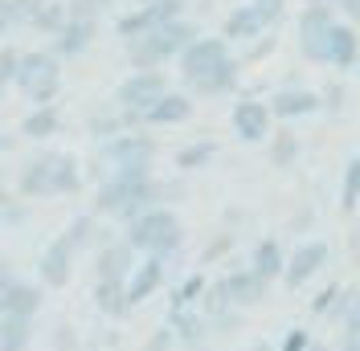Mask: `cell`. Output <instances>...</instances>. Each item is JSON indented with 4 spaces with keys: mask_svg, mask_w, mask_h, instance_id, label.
Returning <instances> with one entry per match:
<instances>
[{
    "mask_svg": "<svg viewBox=\"0 0 360 351\" xmlns=\"http://www.w3.org/2000/svg\"><path fill=\"white\" fill-rule=\"evenodd\" d=\"M197 37H201V33L184 21V17H180V21H164V25H152L143 37L127 41V58H131L135 69H160L168 58H180Z\"/></svg>",
    "mask_w": 360,
    "mask_h": 351,
    "instance_id": "6da1fadb",
    "label": "cell"
},
{
    "mask_svg": "<svg viewBox=\"0 0 360 351\" xmlns=\"http://www.w3.org/2000/svg\"><path fill=\"white\" fill-rule=\"evenodd\" d=\"M160 197V184L152 180V172H115L103 188H98V213L135 220L139 213L156 208L152 200Z\"/></svg>",
    "mask_w": 360,
    "mask_h": 351,
    "instance_id": "7a4b0ae2",
    "label": "cell"
},
{
    "mask_svg": "<svg viewBox=\"0 0 360 351\" xmlns=\"http://www.w3.org/2000/svg\"><path fill=\"white\" fill-rule=\"evenodd\" d=\"M13 86L21 90L29 102L37 107H53L58 90H62V58L53 49H29L17 62V82Z\"/></svg>",
    "mask_w": 360,
    "mask_h": 351,
    "instance_id": "3957f363",
    "label": "cell"
},
{
    "mask_svg": "<svg viewBox=\"0 0 360 351\" xmlns=\"http://www.w3.org/2000/svg\"><path fill=\"white\" fill-rule=\"evenodd\" d=\"M184 237V225L172 208H148V213H139L131 220V233H127V241L135 249H143V253H152V258H164V253H172Z\"/></svg>",
    "mask_w": 360,
    "mask_h": 351,
    "instance_id": "277c9868",
    "label": "cell"
},
{
    "mask_svg": "<svg viewBox=\"0 0 360 351\" xmlns=\"http://www.w3.org/2000/svg\"><path fill=\"white\" fill-rule=\"evenodd\" d=\"M103 155L115 164V172H152V155H156V143L148 135H115L107 139Z\"/></svg>",
    "mask_w": 360,
    "mask_h": 351,
    "instance_id": "5b68a950",
    "label": "cell"
},
{
    "mask_svg": "<svg viewBox=\"0 0 360 351\" xmlns=\"http://www.w3.org/2000/svg\"><path fill=\"white\" fill-rule=\"evenodd\" d=\"M160 94H168V78L160 69H135L131 78H123V86L115 90V102L123 110H148Z\"/></svg>",
    "mask_w": 360,
    "mask_h": 351,
    "instance_id": "8992f818",
    "label": "cell"
},
{
    "mask_svg": "<svg viewBox=\"0 0 360 351\" xmlns=\"http://www.w3.org/2000/svg\"><path fill=\"white\" fill-rule=\"evenodd\" d=\"M336 25V13L328 4H307L299 13V45H303V58H311L323 66V45H328V33Z\"/></svg>",
    "mask_w": 360,
    "mask_h": 351,
    "instance_id": "52a82bcc",
    "label": "cell"
},
{
    "mask_svg": "<svg viewBox=\"0 0 360 351\" xmlns=\"http://www.w3.org/2000/svg\"><path fill=\"white\" fill-rule=\"evenodd\" d=\"M221 62H229V41L225 37H197L180 53V74H184V82H197L209 69H217Z\"/></svg>",
    "mask_w": 360,
    "mask_h": 351,
    "instance_id": "ba28073f",
    "label": "cell"
},
{
    "mask_svg": "<svg viewBox=\"0 0 360 351\" xmlns=\"http://www.w3.org/2000/svg\"><path fill=\"white\" fill-rule=\"evenodd\" d=\"M360 62V33L356 25L336 21L332 33H328V45H323V66H336V69H356Z\"/></svg>",
    "mask_w": 360,
    "mask_h": 351,
    "instance_id": "9c48e42d",
    "label": "cell"
},
{
    "mask_svg": "<svg viewBox=\"0 0 360 351\" xmlns=\"http://www.w3.org/2000/svg\"><path fill=\"white\" fill-rule=\"evenodd\" d=\"M193 110H197L193 94H176V90H168V94H160L148 110H139V119L152 123V127H176V123H188V119H193Z\"/></svg>",
    "mask_w": 360,
    "mask_h": 351,
    "instance_id": "30bf717a",
    "label": "cell"
},
{
    "mask_svg": "<svg viewBox=\"0 0 360 351\" xmlns=\"http://www.w3.org/2000/svg\"><path fill=\"white\" fill-rule=\"evenodd\" d=\"M53 168H58V152L33 155V159L21 168V192L25 197L29 200L53 197V192H58V184H53Z\"/></svg>",
    "mask_w": 360,
    "mask_h": 351,
    "instance_id": "8fae6325",
    "label": "cell"
},
{
    "mask_svg": "<svg viewBox=\"0 0 360 351\" xmlns=\"http://www.w3.org/2000/svg\"><path fill=\"white\" fill-rule=\"evenodd\" d=\"M270 107L266 102H238L233 107V135L242 139V143H258V139H266L270 135Z\"/></svg>",
    "mask_w": 360,
    "mask_h": 351,
    "instance_id": "7c38bea8",
    "label": "cell"
},
{
    "mask_svg": "<svg viewBox=\"0 0 360 351\" xmlns=\"http://www.w3.org/2000/svg\"><path fill=\"white\" fill-rule=\"evenodd\" d=\"M94 33H98V21H82V17H70L62 29H58V37H53V53L58 58H82L94 41Z\"/></svg>",
    "mask_w": 360,
    "mask_h": 351,
    "instance_id": "4fadbf2b",
    "label": "cell"
},
{
    "mask_svg": "<svg viewBox=\"0 0 360 351\" xmlns=\"http://www.w3.org/2000/svg\"><path fill=\"white\" fill-rule=\"evenodd\" d=\"M319 94L307 86H287L274 94V102H270V114H278V119H299V114H315L319 110Z\"/></svg>",
    "mask_w": 360,
    "mask_h": 351,
    "instance_id": "5bb4252c",
    "label": "cell"
},
{
    "mask_svg": "<svg viewBox=\"0 0 360 351\" xmlns=\"http://www.w3.org/2000/svg\"><path fill=\"white\" fill-rule=\"evenodd\" d=\"M41 307V290L25 282H8L0 290V314H13V319H33V310Z\"/></svg>",
    "mask_w": 360,
    "mask_h": 351,
    "instance_id": "9a60e30c",
    "label": "cell"
},
{
    "mask_svg": "<svg viewBox=\"0 0 360 351\" xmlns=\"http://www.w3.org/2000/svg\"><path fill=\"white\" fill-rule=\"evenodd\" d=\"M328 262V245L323 241H307L295 249L291 265H287V286H303L311 274H319V265Z\"/></svg>",
    "mask_w": 360,
    "mask_h": 351,
    "instance_id": "2e32d148",
    "label": "cell"
},
{
    "mask_svg": "<svg viewBox=\"0 0 360 351\" xmlns=\"http://www.w3.org/2000/svg\"><path fill=\"white\" fill-rule=\"evenodd\" d=\"M238 78H242V66L229 58V62H221L217 69H209L205 78L188 82V90H193L197 98H213V94H229V90H238Z\"/></svg>",
    "mask_w": 360,
    "mask_h": 351,
    "instance_id": "e0dca14e",
    "label": "cell"
},
{
    "mask_svg": "<svg viewBox=\"0 0 360 351\" xmlns=\"http://www.w3.org/2000/svg\"><path fill=\"white\" fill-rule=\"evenodd\" d=\"M225 298L229 303H238V307H254L262 294H266V278L262 274H254V270H242V274H229L221 282Z\"/></svg>",
    "mask_w": 360,
    "mask_h": 351,
    "instance_id": "ac0fdd59",
    "label": "cell"
},
{
    "mask_svg": "<svg viewBox=\"0 0 360 351\" xmlns=\"http://www.w3.org/2000/svg\"><path fill=\"white\" fill-rule=\"evenodd\" d=\"M221 37H225L229 45H233V41H254V37H266V25L258 21V13H254L250 4H238V8L225 17Z\"/></svg>",
    "mask_w": 360,
    "mask_h": 351,
    "instance_id": "d6986e66",
    "label": "cell"
},
{
    "mask_svg": "<svg viewBox=\"0 0 360 351\" xmlns=\"http://www.w3.org/2000/svg\"><path fill=\"white\" fill-rule=\"evenodd\" d=\"M70 258H74V249L58 237V241L41 253V278L49 286H66L70 282Z\"/></svg>",
    "mask_w": 360,
    "mask_h": 351,
    "instance_id": "ffe728a7",
    "label": "cell"
},
{
    "mask_svg": "<svg viewBox=\"0 0 360 351\" xmlns=\"http://www.w3.org/2000/svg\"><path fill=\"white\" fill-rule=\"evenodd\" d=\"M131 270V245H107L98 253V282H123Z\"/></svg>",
    "mask_w": 360,
    "mask_h": 351,
    "instance_id": "44dd1931",
    "label": "cell"
},
{
    "mask_svg": "<svg viewBox=\"0 0 360 351\" xmlns=\"http://www.w3.org/2000/svg\"><path fill=\"white\" fill-rule=\"evenodd\" d=\"M164 282V265H160V258H152V262H143L139 270L131 274V282H127V303H143L156 286Z\"/></svg>",
    "mask_w": 360,
    "mask_h": 351,
    "instance_id": "7402d4cb",
    "label": "cell"
},
{
    "mask_svg": "<svg viewBox=\"0 0 360 351\" xmlns=\"http://www.w3.org/2000/svg\"><path fill=\"white\" fill-rule=\"evenodd\" d=\"M58 127H62L58 107H33L29 114H25L21 135H29V139H49V135H58Z\"/></svg>",
    "mask_w": 360,
    "mask_h": 351,
    "instance_id": "603a6c76",
    "label": "cell"
},
{
    "mask_svg": "<svg viewBox=\"0 0 360 351\" xmlns=\"http://www.w3.org/2000/svg\"><path fill=\"white\" fill-rule=\"evenodd\" d=\"M66 21H70L66 0H49V4H45V8H41V13H37L29 25H33L37 33H45V37H58V29H62Z\"/></svg>",
    "mask_w": 360,
    "mask_h": 351,
    "instance_id": "cb8c5ba5",
    "label": "cell"
},
{
    "mask_svg": "<svg viewBox=\"0 0 360 351\" xmlns=\"http://www.w3.org/2000/svg\"><path fill=\"white\" fill-rule=\"evenodd\" d=\"M29 343V319L0 314V351H25Z\"/></svg>",
    "mask_w": 360,
    "mask_h": 351,
    "instance_id": "d4e9b609",
    "label": "cell"
},
{
    "mask_svg": "<svg viewBox=\"0 0 360 351\" xmlns=\"http://www.w3.org/2000/svg\"><path fill=\"white\" fill-rule=\"evenodd\" d=\"M278 270H283V249H278V241H258V249H254V274L274 278Z\"/></svg>",
    "mask_w": 360,
    "mask_h": 351,
    "instance_id": "484cf974",
    "label": "cell"
},
{
    "mask_svg": "<svg viewBox=\"0 0 360 351\" xmlns=\"http://www.w3.org/2000/svg\"><path fill=\"white\" fill-rule=\"evenodd\" d=\"M213 155H217V143H213V139L193 143V147H180L176 152V168H184V172H188V168H205Z\"/></svg>",
    "mask_w": 360,
    "mask_h": 351,
    "instance_id": "4316f807",
    "label": "cell"
},
{
    "mask_svg": "<svg viewBox=\"0 0 360 351\" xmlns=\"http://www.w3.org/2000/svg\"><path fill=\"white\" fill-rule=\"evenodd\" d=\"M98 307L107 310V314H123V310L131 307V303H127V286L123 282H98Z\"/></svg>",
    "mask_w": 360,
    "mask_h": 351,
    "instance_id": "83f0119b",
    "label": "cell"
},
{
    "mask_svg": "<svg viewBox=\"0 0 360 351\" xmlns=\"http://www.w3.org/2000/svg\"><path fill=\"white\" fill-rule=\"evenodd\" d=\"M70 17H82V21H98L115 8V0H66Z\"/></svg>",
    "mask_w": 360,
    "mask_h": 351,
    "instance_id": "f1b7e54d",
    "label": "cell"
},
{
    "mask_svg": "<svg viewBox=\"0 0 360 351\" xmlns=\"http://www.w3.org/2000/svg\"><path fill=\"white\" fill-rule=\"evenodd\" d=\"M295 155H299V139L291 131H283L274 139V147H270V159H274V168H291Z\"/></svg>",
    "mask_w": 360,
    "mask_h": 351,
    "instance_id": "f546056e",
    "label": "cell"
},
{
    "mask_svg": "<svg viewBox=\"0 0 360 351\" xmlns=\"http://www.w3.org/2000/svg\"><path fill=\"white\" fill-rule=\"evenodd\" d=\"M250 8L258 13V21L266 25V29H274V25L287 17V0H250Z\"/></svg>",
    "mask_w": 360,
    "mask_h": 351,
    "instance_id": "4dcf8cb0",
    "label": "cell"
},
{
    "mask_svg": "<svg viewBox=\"0 0 360 351\" xmlns=\"http://www.w3.org/2000/svg\"><path fill=\"white\" fill-rule=\"evenodd\" d=\"M90 233H94V220H90V217H78V220L66 229V233H62V241H66L70 249H82V245L90 241Z\"/></svg>",
    "mask_w": 360,
    "mask_h": 351,
    "instance_id": "1f68e13d",
    "label": "cell"
},
{
    "mask_svg": "<svg viewBox=\"0 0 360 351\" xmlns=\"http://www.w3.org/2000/svg\"><path fill=\"white\" fill-rule=\"evenodd\" d=\"M17 62H21V53L4 45V49H0V94L17 82Z\"/></svg>",
    "mask_w": 360,
    "mask_h": 351,
    "instance_id": "d6a6232c",
    "label": "cell"
},
{
    "mask_svg": "<svg viewBox=\"0 0 360 351\" xmlns=\"http://www.w3.org/2000/svg\"><path fill=\"white\" fill-rule=\"evenodd\" d=\"M360 200V159L348 164V172H344V208H352Z\"/></svg>",
    "mask_w": 360,
    "mask_h": 351,
    "instance_id": "836d02e7",
    "label": "cell"
},
{
    "mask_svg": "<svg viewBox=\"0 0 360 351\" xmlns=\"http://www.w3.org/2000/svg\"><path fill=\"white\" fill-rule=\"evenodd\" d=\"M49 0H13V13H17V25H29L37 13H41Z\"/></svg>",
    "mask_w": 360,
    "mask_h": 351,
    "instance_id": "e575fe53",
    "label": "cell"
},
{
    "mask_svg": "<svg viewBox=\"0 0 360 351\" xmlns=\"http://www.w3.org/2000/svg\"><path fill=\"white\" fill-rule=\"evenodd\" d=\"M8 29H17V13H13V0H0V37Z\"/></svg>",
    "mask_w": 360,
    "mask_h": 351,
    "instance_id": "d590c367",
    "label": "cell"
},
{
    "mask_svg": "<svg viewBox=\"0 0 360 351\" xmlns=\"http://www.w3.org/2000/svg\"><path fill=\"white\" fill-rule=\"evenodd\" d=\"M348 335H356L360 339V294L352 298V307H348Z\"/></svg>",
    "mask_w": 360,
    "mask_h": 351,
    "instance_id": "8d00e7d4",
    "label": "cell"
},
{
    "mask_svg": "<svg viewBox=\"0 0 360 351\" xmlns=\"http://www.w3.org/2000/svg\"><path fill=\"white\" fill-rule=\"evenodd\" d=\"M340 8L348 13V25H360V0H340Z\"/></svg>",
    "mask_w": 360,
    "mask_h": 351,
    "instance_id": "74e56055",
    "label": "cell"
},
{
    "mask_svg": "<svg viewBox=\"0 0 360 351\" xmlns=\"http://www.w3.org/2000/svg\"><path fill=\"white\" fill-rule=\"evenodd\" d=\"M303 347H307V335L303 331H291V339L283 343V351H303Z\"/></svg>",
    "mask_w": 360,
    "mask_h": 351,
    "instance_id": "f35d334b",
    "label": "cell"
},
{
    "mask_svg": "<svg viewBox=\"0 0 360 351\" xmlns=\"http://www.w3.org/2000/svg\"><path fill=\"white\" fill-rule=\"evenodd\" d=\"M270 49H274V37H262V41L254 45V49H250V58H266Z\"/></svg>",
    "mask_w": 360,
    "mask_h": 351,
    "instance_id": "ab89813d",
    "label": "cell"
},
{
    "mask_svg": "<svg viewBox=\"0 0 360 351\" xmlns=\"http://www.w3.org/2000/svg\"><path fill=\"white\" fill-rule=\"evenodd\" d=\"M340 351H360V339H356V335H348V343H344Z\"/></svg>",
    "mask_w": 360,
    "mask_h": 351,
    "instance_id": "60d3db41",
    "label": "cell"
},
{
    "mask_svg": "<svg viewBox=\"0 0 360 351\" xmlns=\"http://www.w3.org/2000/svg\"><path fill=\"white\" fill-rule=\"evenodd\" d=\"M152 4H160V0H135V8H152Z\"/></svg>",
    "mask_w": 360,
    "mask_h": 351,
    "instance_id": "b9f144b4",
    "label": "cell"
},
{
    "mask_svg": "<svg viewBox=\"0 0 360 351\" xmlns=\"http://www.w3.org/2000/svg\"><path fill=\"white\" fill-rule=\"evenodd\" d=\"M307 4H328V8H332V4H340V0H307Z\"/></svg>",
    "mask_w": 360,
    "mask_h": 351,
    "instance_id": "7bdbcfd3",
    "label": "cell"
},
{
    "mask_svg": "<svg viewBox=\"0 0 360 351\" xmlns=\"http://www.w3.org/2000/svg\"><path fill=\"white\" fill-rule=\"evenodd\" d=\"M4 204H8V197H4V192H0V220H4Z\"/></svg>",
    "mask_w": 360,
    "mask_h": 351,
    "instance_id": "ee69618b",
    "label": "cell"
},
{
    "mask_svg": "<svg viewBox=\"0 0 360 351\" xmlns=\"http://www.w3.org/2000/svg\"><path fill=\"white\" fill-rule=\"evenodd\" d=\"M254 351H266V347H262V343H258V347H254Z\"/></svg>",
    "mask_w": 360,
    "mask_h": 351,
    "instance_id": "f6af8a7d",
    "label": "cell"
},
{
    "mask_svg": "<svg viewBox=\"0 0 360 351\" xmlns=\"http://www.w3.org/2000/svg\"><path fill=\"white\" fill-rule=\"evenodd\" d=\"M356 74H360V62H356Z\"/></svg>",
    "mask_w": 360,
    "mask_h": 351,
    "instance_id": "bcb514c9",
    "label": "cell"
}]
</instances>
